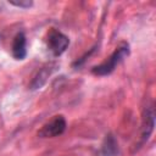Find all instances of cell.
Listing matches in <instances>:
<instances>
[{
  "label": "cell",
  "instance_id": "ba28073f",
  "mask_svg": "<svg viewBox=\"0 0 156 156\" xmlns=\"http://www.w3.org/2000/svg\"><path fill=\"white\" fill-rule=\"evenodd\" d=\"M10 4L11 5H15V6H17V7H29V6H32V1H17V2H15V1H10Z\"/></svg>",
  "mask_w": 156,
  "mask_h": 156
},
{
  "label": "cell",
  "instance_id": "8992f818",
  "mask_svg": "<svg viewBox=\"0 0 156 156\" xmlns=\"http://www.w3.org/2000/svg\"><path fill=\"white\" fill-rule=\"evenodd\" d=\"M117 154H118V144L112 134H107L101 146V155L102 156H116Z\"/></svg>",
  "mask_w": 156,
  "mask_h": 156
},
{
  "label": "cell",
  "instance_id": "52a82bcc",
  "mask_svg": "<svg viewBox=\"0 0 156 156\" xmlns=\"http://www.w3.org/2000/svg\"><path fill=\"white\" fill-rule=\"evenodd\" d=\"M52 69L51 67H44L39 71V73L37 74V77L33 79V83H32V89H38L40 88L45 82H46V78L51 74Z\"/></svg>",
  "mask_w": 156,
  "mask_h": 156
},
{
  "label": "cell",
  "instance_id": "5b68a950",
  "mask_svg": "<svg viewBox=\"0 0 156 156\" xmlns=\"http://www.w3.org/2000/svg\"><path fill=\"white\" fill-rule=\"evenodd\" d=\"M26 44H27V40H26V35L23 32L18 33L13 41H12V56L16 58V60H23L27 55V50H26Z\"/></svg>",
  "mask_w": 156,
  "mask_h": 156
},
{
  "label": "cell",
  "instance_id": "6da1fadb",
  "mask_svg": "<svg viewBox=\"0 0 156 156\" xmlns=\"http://www.w3.org/2000/svg\"><path fill=\"white\" fill-rule=\"evenodd\" d=\"M129 55V46L126 43H122L111 55L110 57L104 61L101 65L95 66L93 68V73L95 76H107L111 72H113V69L116 68V66L118 63H121L127 56Z\"/></svg>",
  "mask_w": 156,
  "mask_h": 156
},
{
  "label": "cell",
  "instance_id": "7a4b0ae2",
  "mask_svg": "<svg viewBox=\"0 0 156 156\" xmlns=\"http://www.w3.org/2000/svg\"><path fill=\"white\" fill-rule=\"evenodd\" d=\"M68 44H69V39L63 33H61L56 29H51L48 33L46 45H48L49 51L54 56H60L61 54H63L65 50L67 49Z\"/></svg>",
  "mask_w": 156,
  "mask_h": 156
},
{
  "label": "cell",
  "instance_id": "277c9868",
  "mask_svg": "<svg viewBox=\"0 0 156 156\" xmlns=\"http://www.w3.org/2000/svg\"><path fill=\"white\" fill-rule=\"evenodd\" d=\"M155 126V110L152 104H147L143 111L141 122V143H145L151 135Z\"/></svg>",
  "mask_w": 156,
  "mask_h": 156
},
{
  "label": "cell",
  "instance_id": "3957f363",
  "mask_svg": "<svg viewBox=\"0 0 156 156\" xmlns=\"http://www.w3.org/2000/svg\"><path fill=\"white\" fill-rule=\"evenodd\" d=\"M66 119L63 116H55L50 122L45 123L39 130V136L41 138H52L61 135L66 130Z\"/></svg>",
  "mask_w": 156,
  "mask_h": 156
}]
</instances>
